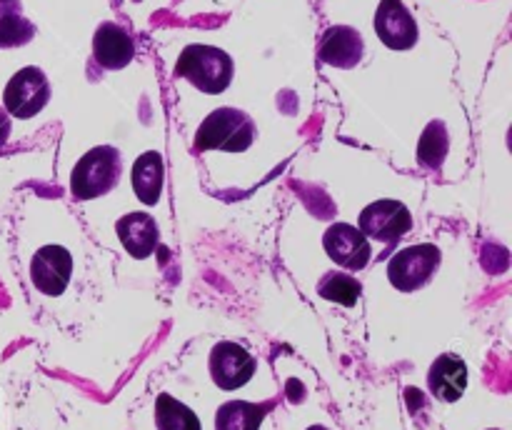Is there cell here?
Returning <instances> with one entry per match:
<instances>
[{"mask_svg":"<svg viewBox=\"0 0 512 430\" xmlns=\"http://www.w3.org/2000/svg\"><path fill=\"white\" fill-rule=\"evenodd\" d=\"M163 158L158 153H143L133 163V173H130V180H133V190L145 205L158 203L160 193H163Z\"/></svg>","mask_w":512,"mask_h":430,"instance_id":"9a60e30c","label":"cell"},{"mask_svg":"<svg viewBox=\"0 0 512 430\" xmlns=\"http://www.w3.org/2000/svg\"><path fill=\"white\" fill-rule=\"evenodd\" d=\"M35 25L18 10H3L0 13V48H18L33 40Z\"/></svg>","mask_w":512,"mask_h":430,"instance_id":"ffe728a7","label":"cell"},{"mask_svg":"<svg viewBox=\"0 0 512 430\" xmlns=\"http://www.w3.org/2000/svg\"><path fill=\"white\" fill-rule=\"evenodd\" d=\"M210 378L218 388L223 390H238L253 378L255 373V358L243 348V345L233 343V340H223L210 350Z\"/></svg>","mask_w":512,"mask_h":430,"instance_id":"8992f818","label":"cell"},{"mask_svg":"<svg viewBox=\"0 0 512 430\" xmlns=\"http://www.w3.org/2000/svg\"><path fill=\"white\" fill-rule=\"evenodd\" d=\"M135 43L125 28L118 23L98 25L93 35V58L100 68L120 70L133 60Z\"/></svg>","mask_w":512,"mask_h":430,"instance_id":"7c38bea8","label":"cell"},{"mask_svg":"<svg viewBox=\"0 0 512 430\" xmlns=\"http://www.w3.org/2000/svg\"><path fill=\"white\" fill-rule=\"evenodd\" d=\"M233 58L225 50L213 48V45H188L180 53L175 73L193 83L203 93L218 95L228 90L233 83Z\"/></svg>","mask_w":512,"mask_h":430,"instance_id":"6da1fadb","label":"cell"},{"mask_svg":"<svg viewBox=\"0 0 512 430\" xmlns=\"http://www.w3.org/2000/svg\"><path fill=\"white\" fill-rule=\"evenodd\" d=\"M318 293L323 295L325 300L330 303H338L350 308V305L358 303L360 298V283L353 278V275H343V273H333L325 275L318 285Z\"/></svg>","mask_w":512,"mask_h":430,"instance_id":"d6986e66","label":"cell"},{"mask_svg":"<svg viewBox=\"0 0 512 430\" xmlns=\"http://www.w3.org/2000/svg\"><path fill=\"white\" fill-rule=\"evenodd\" d=\"M445 153H448V130H445L443 123H430L418 145L420 165L430 170L440 168Z\"/></svg>","mask_w":512,"mask_h":430,"instance_id":"ac0fdd59","label":"cell"},{"mask_svg":"<svg viewBox=\"0 0 512 430\" xmlns=\"http://www.w3.org/2000/svg\"><path fill=\"white\" fill-rule=\"evenodd\" d=\"M255 123L235 108H220L203 120L195 135L198 150H225V153H243L253 145Z\"/></svg>","mask_w":512,"mask_h":430,"instance_id":"3957f363","label":"cell"},{"mask_svg":"<svg viewBox=\"0 0 512 430\" xmlns=\"http://www.w3.org/2000/svg\"><path fill=\"white\" fill-rule=\"evenodd\" d=\"M430 393L443 403H455L468 388V365L460 355L445 353L428 370Z\"/></svg>","mask_w":512,"mask_h":430,"instance_id":"4fadbf2b","label":"cell"},{"mask_svg":"<svg viewBox=\"0 0 512 430\" xmlns=\"http://www.w3.org/2000/svg\"><path fill=\"white\" fill-rule=\"evenodd\" d=\"M325 250L338 265L348 270H363L370 260V243L350 223H335L325 230Z\"/></svg>","mask_w":512,"mask_h":430,"instance_id":"30bf717a","label":"cell"},{"mask_svg":"<svg viewBox=\"0 0 512 430\" xmlns=\"http://www.w3.org/2000/svg\"><path fill=\"white\" fill-rule=\"evenodd\" d=\"M155 425L158 430H203L198 415L168 393H160L155 400Z\"/></svg>","mask_w":512,"mask_h":430,"instance_id":"e0dca14e","label":"cell"},{"mask_svg":"<svg viewBox=\"0 0 512 430\" xmlns=\"http://www.w3.org/2000/svg\"><path fill=\"white\" fill-rule=\"evenodd\" d=\"M413 225L410 210L395 200H378L360 213V233L380 243H395Z\"/></svg>","mask_w":512,"mask_h":430,"instance_id":"52a82bcc","label":"cell"},{"mask_svg":"<svg viewBox=\"0 0 512 430\" xmlns=\"http://www.w3.org/2000/svg\"><path fill=\"white\" fill-rule=\"evenodd\" d=\"M50 83L40 68H23L8 80L3 93L5 110L15 118H33L48 105Z\"/></svg>","mask_w":512,"mask_h":430,"instance_id":"5b68a950","label":"cell"},{"mask_svg":"<svg viewBox=\"0 0 512 430\" xmlns=\"http://www.w3.org/2000/svg\"><path fill=\"white\" fill-rule=\"evenodd\" d=\"M440 265V250L433 243H420L395 253L388 263V278L403 293L430 283Z\"/></svg>","mask_w":512,"mask_h":430,"instance_id":"277c9868","label":"cell"},{"mask_svg":"<svg viewBox=\"0 0 512 430\" xmlns=\"http://www.w3.org/2000/svg\"><path fill=\"white\" fill-rule=\"evenodd\" d=\"M375 33L390 50H410L418 43V23L403 0H380L375 13Z\"/></svg>","mask_w":512,"mask_h":430,"instance_id":"ba28073f","label":"cell"},{"mask_svg":"<svg viewBox=\"0 0 512 430\" xmlns=\"http://www.w3.org/2000/svg\"><path fill=\"white\" fill-rule=\"evenodd\" d=\"M363 53V38H360L358 30L350 28V25H333V28L325 30V35L320 38V60L333 65V68H355V65L363 60Z\"/></svg>","mask_w":512,"mask_h":430,"instance_id":"8fae6325","label":"cell"},{"mask_svg":"<svg viewBox=\"0 0 512 430\" xmlns=\"http://www.w3.org/2000/svg\"><path fill=\"white\" fill-rule=\"evenodd\" d=\"M270 410L268 403L255 405L245 400H230L218 408L215 415V430H260L265 413Z\"/></svg>","mask_w":512,"mask_h":430,"instance_id":"2e32d148","label":"cell"},{"mask_svg":"<svg viewBox=\"0 0 512 430\" xmlns=\"http://www.w3.org/2000/svg\"><path fill=\"white\" fill-rule=\"evenodd\" d=\"M73 275V258L60 245H48L33 255L30 263V280L43 295H60Z\"/></svg>","mask_w":512,"mask_h":430,"instance_id":"9c48e42d","label":"cell"},{"mask_svg":"<svg viewBox=\"0 0 512 430\" xmlns=\"http://www.w3.org/2000/svg\"><path fill=\"white\" fill-rule=\"evenodd\" d=\"M118 238L123 248L128 250L133 258H148L155 248H158V225H155L153 215L145 213H130L123 215L115 225Z\"/></svg>","mask_w":512,"mask_h":430,"instance_id":"5bb4252c","label":"cell"},{"mask_svg":"<svg viewBox=\"0 0 512 430\" xmlns=\"http://www.w3.org/2000/svg\"><path fill=\"white\" fill-rule=\"evenodd\" d=\"M8 135H10V118H8V113L0 108V145H5Z\"/></svg>","mask_w":512,"mask_h":430,"instance_id":"44dd1931","label":"cell"},{"mask_svg":"<svg viewBox=\"0 0 512 430\" xmlns=\"http://www.w3.org/2000/svg\"><path fill=\"white\" fill-rule=\"evenodd\" d=\"M308 430H328V428H323V425H313V428H308Z\"/></svg>","mask_w":512,"mask_h":430,"instance_id":"7402d4cb","label":"cell"},{"mask_svg":"<svg viewBox=\"0 0 512 430\" xmlns=\"http://www.w3.org/2000/svg\"><path fill=\"white\" fill-rule=\"evenodd\" d=\"M123 160L113 145H98L88 150L70 175V190L78 200L100 198L118 185Z\"/></svg>","mask_w":512,"mask_h":430,"instance_id":"7a4b0ae2","label":"cell"},{"mask_svg":"<svg viewBox=\"0 0 512 430\" xmlns=\"http://www.w3.org/2000/svg\"><path fill=\"white\" fill-rule=\"evenodd\" d=\"M0 3H13V0H0Z\"/></svg>","mask_w":512,"mask_h":430,"instance_id":"603a6c76","label":"cell"}]
</instances>
